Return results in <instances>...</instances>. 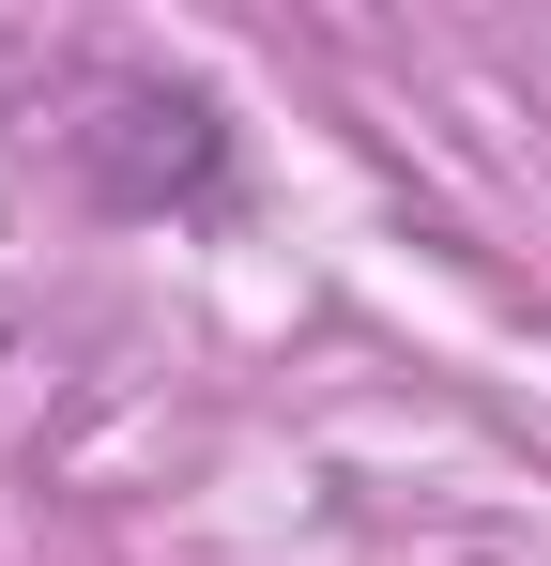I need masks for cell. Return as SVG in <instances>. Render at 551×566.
<instances>
[]
</instances>
